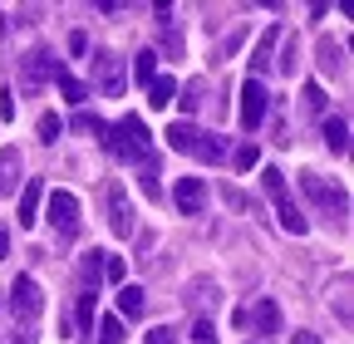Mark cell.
<instances>
[{"instance_id":"obj_20","label":"cell","mask_w":354,"mask_h":344,"mask_svg":"<svg viewBox=\"0 0 354 344\" xmlns=\"http://www.w3.org/2000/svg\"><path fill=\"white\" fill-rule=\"evenodd\" d=\"M55 79H59V94H64L69 104H84V99H88V89H84V84H79V79H74V74H69L64 64L55 69Z\"/></svg>"},{"instance_id":"obj_6","label":"cell","mask_w":354,"mask_h":344,"mask_svg":"<svg viewBox=\"0 0 354 344\" xmlns=\"http://www.w3.org/2000/svg\"><path fill=\"white\" fill-rule=\"evenodd\" d=\"M10 305H15L20 315H30V320L44 310V295H39L35 276H15V285H10Z\"/></svg>"},{"instance_id":"obj_7","label":"cell","mask_w":354,"mask_h":344,"mask_svg":"<svg viewBox=\"0 0 354 344\" xmlns=\"http://www.w3.org/2000/svg\"><path fill=\"white\" fill-rule=\"evenodd\" d=\"M109 227H113V236H133V211H128L123 182H109Z\"/></svg>"},{"instance_id":"obj_22","label":"cell","mask_w":354,"mask_h":344,"mask_svg":"<svg viewBox=\"0 0 354 344\" xmlns=\"http://www.w3.org/2000/svg\"><path fill=\"white\" fill-rule=\"evenodd\" d=\"M177 94H183V99H177V104H183V113H197V108H202V79L183 84V89H177Z\"/></svg>"},{"instance_id":"obj_19","label":"cell","mask_w":354,"mask_h":344,"mask_svg":"<svg viewBox=\"0 0 354 344\" xmlns=\"http://www.w3.org/2000/svg\"><path fill=\"white\" fill-rule=\"evenodd\" d=\"M172 99H177V79H153L148 84V104L153 108H167Z\"/></svg>"},{"instance_id":"obj_13","label":"cell","mask_w":354,"mask_h":344,"mask_svg":"<svg viewBox=\"0 0 354 344\" xmlns=\"http://www.w3.org/2000/svg\"><path fill=\"white\" fill-rule=\"evenodd\" d=\"M187 153H192V157H202V162H221V157H227V143H221L216 133H197Z\"/></svg>"},{"instance_id":"obj_14","label":"cell","mask_w":354,"mask_h":344,"mask_svg":"<svg viewBox=\"0 0 354 344\" xmlns=\"http://www.w3.org/2000/svg\"><path fill=\"white\" fill-rule=\"evenodd\" d=\"M276 45H281V30L271 25V30L261 35V45H256V55H251V79H256L261 69H271V50H276Z\"/></svg>"},{"instance_id":"obj_31","label":"cell","mask_w":354,"mask_h":344,"mask_svg":"<svg viewBox=\"0 0 354 344\" xmlns=\"http://www.w3.org/2000/svg\"><path fill=\"white\" fill-rule=\"evenodd\" d=\"M0 118H6V123L15 118V89H6V94H0Z\"/></svg>"},{"instance_id":"obj_8","label":"cell","mask_w":354,"mask_h":344,"mask_svg":"<svg viewBox=\"0 0 354 344\" xmlns=\"http://www.w3.org/2000/svg\"><path fill=\"white\" fill-rule=\"evenodd\" d=\"M172 202H177V211H183V217H197V211H202V202H207V187H202V178H177V187H172Z\"/></svg>"},{"instance_id":"obj_1","label":"cell","mask_w":354,"mask_h":344,"mask_svg":"<svg viewBox=\"0 0 354 344\" xmlns=\"http://www.w3.org/2000/svg\"><path fill=\"white\" fill-rule=\"evenodd\" d=\"M104 148L113 153V157H123V162H133V157H153L148 153V123L138 118V113H123L113 128H109V133H104Z\"/></svg>"},{"instance_id":"obj_28","label":"cell","mask_w":354,"mask_h":344,"mask_svg":"<svg viewBox=\"0 0 354 344\" xmlns=\"http://www.w3.org/2000/svg\"><path fill=\"white\" fill-rule=\"evenodd\" d=\"M94 315H99V305H94V295H84V300H79V325L88 329V325H94Z\"/></svg>"},{"instance_id":"obj_15","label":"cell","mask_w":354,"mask_h":344,"mask_svg":"<svg viewBox=\"0 0 354 344\" xmlns=\"http://www.w3.org/2000/svg\"><path fill=\"white\" fill-rule=\"evenodd\" d=\"M79 276H84V295H99V280H104V251H88Z\"/></svg>"},{"instance_id":"obj_29","label":"cell","mask_w":354,"mask_h":344,"mask_svg":"<svg viewBox=\"0 0 354 344\" xmlns=\"http://www.w3.org/2000/svg\"><path fill=\"white\" fill-rule=\"evenodd\" d=\"M192 339H197V344H216V329H212V320H197V325H192Z\"/></svg>"},{"instance_id":"obj_10","label":"cell","mask_w":354,"mask_h":344,"mask_svg":"<svg viewBox=\"0 0 354 344\" xmlns=\"http://www.w3.org/2000/svg\"><path fill=\"white\" fill-rule=\"evenodd\" d=\"M246 325H256L261 334H281V305L276 300H256V310H246Z\"/></svg>"},{"instance_id":"obj_26","label":"cell","mask_w":354,"mask_h":344,"mask_svg":"<svg viewBox=\"0 0 354 344\" xmlns=\"http://www.w3.org/2000/svg\"><path fill=\"white\" fill-rule=\"evenodd\" d=\"M123 276H128V266H123V256H109V251H104V280L123 285Z\"/></svg>"},{"instance_id":"obj_24","label":"cell","mask_w":354,"mask_h":344,"mask_svg":"<svg viewBox=\"0 0 354 344\" xmlns=\"http://www.w3.org/2000/svg\"><path fill=\"white\" fill-rule=\"evenodd\" d=\"M153 69H158V55L153 50H143L138 59H133V79H138V84H153Z\"/></svg>"},{"instance_id":"obj_27","label":"cell","mask_w":354,"mask_h":344,"mask_svg":"<svg viewBox=\"0 0 354 344\" xmlns=\"http://www.w3.org/2000/svg\"><path fill=\"white\" fill-rule=\"evenodd\" d=\"M305 108L310 113H325V89H320V84H305Z\"/></svg>"},{"instance_id":"obj_21","label":"cell","mask_w":354,"mask_h":344,"mask_svg":"<svg viewBox=\"0 0 354 344\" xmlns=\"http://www.w3.org/2000/svg\"><path fill=\"white\" fill-rule=\"evenodd\" d=\"M99 344H123V320L118 315H104L99 320Z\"/></svg>"},{"instance_id":"obj_35","label":"cell","mask_w":354,"mask_h":344,"mask_svg":"<svg viewBox=\"0 0 354 344\" xmlns=\"http://www.w3.org/2000/svg\"><path fill=\"white\" fill-rule=\"evenodd\" d=\"M0 256H10V231L0 227Z\"/></svg>"},{"instance_id":"obj_25","label":"cell","mask_w":354,"mask_h":344,"mask_svg":"<svg viewBox=\"0 0 354 344\" xmlns=\"http://www.w3.org/2000/svg\"><path fill=\"white\" fill-rule=\"evenodd\" d=\"M232 162H236V172H251V167L261 162V148H256V143H241V148L232 153Z\"/></svg>"},{"instance_id":"obj_3","label":"cell","mask_w":354,"mask_h":344,"mask_svg":"<svg viewBox=\"0 0 354 344\" xmlns=\"http://www.w3.org/2000/svg\"><path fill=\"white\" fill-rule=\"evenodd\" d=\"M266 104H271L266 84L261 79H246L241 84V128H246V133H256V128L266 123Z\"/></svg>"},{"instance_id":"obj_4","label":"cell","mask_w":354,"mask_h":344,"mask_svg":"<svg viewBox=\"0 0 354 344\" xmlns=\"http://www.w3.org/2000/svg\"><path fill=\"white\" fill-rule=\"evenodd\" d=\"M50 222L59 227V236H74L79 231V202H74V192H64V187L50 192Z\"/></svg>"},{"instance_id":"obj_17","label":"cell","mask_w":354,"mask_h":344,"mask_svg":"<svg viewBox=\"0 0 354 344\" xmlns=\"http://www.w3.org/2000/svg\"><path fill=\"white\" fill-rule=\"evenodd\" d=\"M143 305H148V300H143V290H138V285H118V310H123L128 320H138V315H143Z\"/></svg>"},{"instance_id":"obj_5","label":"cell","mask_w":354,"mask_h":344,"mask_svg":"<svg viewBox=\"0 0 354 344\" xmlns=\"http://www.w3.org/2000/svg\"><path fill=\"white\" fill-rule=\"evenodd\" d=\"M55 69H59V64L50 59V50H30V55L20 59V84H25V89H39Z\"/></svg>"},{"instance_id":"obj_16","label":"cell","mask_w":354,"mask_h":344,"mask_svg":"<svg viewBox=\"0 0 354 344\" xmlns=\"http://www.w3.org/2000/svg\"><path fill=\"white\" fill-rule=\"evenodd\" d=\"M162 138H167V148H172V153H187V148H192V138H197V128L183 118V123H167V133H162Z\"/></svg>"},{"instance_id":"obj_12","label":"cell","mask_w":354,"mask_h":344,"mask_svg":"<svg viewBox=\"0 0 354 344\" xmlns=\"http://www.w3.org/2000/svg\"><path fill=\"white\" fill-rule=\"evenodd\" d=\"M20 182V153L15 148H0V197H10Z\"/></svg>"},{"instance_id":"obj_33","label":"cell","mask_w":354,"mask_h":344,"mask_svg":"<svg viewBox=\"0 0 354 344\" xmlns=\"http://www.w3.org/2000/svg\"><path fill=\"white\" fill-rule=\"evenodd\" d=\"M69 50H74V55H88V35H84V30L69 35Z\"/></svg>"},{"instance_id":"obj_18","label":"cell","mask_w":354,"mask_h":344,"mask_svg":"<svg viewBox=\"0 0 354 344\" xmlns=\"http://www.w3.org/2000/svg\"><path fill=\"white\" fill-rule=\"evenodd\" d=\"M320 133H325V143H330L335 153H344V148H349V123H344L339 113H335V118H325V128H320Z\"/></svg>"},{"instance_id":"obj_30","label":"cell","mask_w":354,"mask_h":344,"mask_svg":"<svg viewBox=\"0 0 354 344\" xmlns=\"http://www.w3.org/2000/svg\"><path fill=\"white\" fill-rule=\"evenodd\" d=\"M172 339H177V334H172L167 325H153V329H148V344H172Z\"/></svg>"},{"instance_id":"obj_32","label":"cell","mask_w":354,"mask_h":344,"mask_svg":"<svg viewBox=\"0 0 354 344\" xmlns=\"http://www.w3.org/2000/svg\"><path fill=\"white\" fill-rule=\"evenodd\" d=\"M335 55H339V50L325 39V45H320V64H325V69H339V59H335Z\"/></svg>"},{"instance_id":"obj_34","label":"cell","mask_w":354,"mask_h":344,"mask_svg":"<svg viewBox=\"0 0 354 344\" xmlns=\"http://www.w3.org/2000/svg\"><path fill=\"white\" fill-rule=\"evenodd\" d=\"M290 344H320V334H310V329H295V334H290Z\"/></svg>"},{"instance_id":"obj_23","label":"cell","mask_w":354,"mask_h":344,"mask_svg":"<svg viewBox=\"0 0 354 344\" xmlns=\"http://www.w3.org/2000/svg\"><path fill=\"white\" fill-rule=\"evenodd\" d=\"M64 133V118L59 113H39V143H55Z\"/></svg>"},{"instance_id":"obj_9","label":"cell","mask_w":354,"mask_h":344,"mask_svg":"<svg viewBox=\"0 0 354 344\" xmlns=\"http://www.w3.org/2000/svg\"><path fill=\"white\" fill-rule=\"evenodd\" d=\"M94 64H99V89H104V99H118L123 94V59L118 55H94Z\"/></svg>"},{"instance_id":"obj_11","label":"cell","mask_w":354,"mask_h":344,"mask_svg":"<svg viewBox=\"0 0 354 344\" xmlns=\"http://www.w3.org/2000/svg\"><path fill=\"white\" fill-rule=\"evenodd\" d=\"M39 197H44V182L35 178V182H25V192H20V227H35L39 222Z\"/></svg>"},{"instance_id":"obj_2","label":"cell","mask_w":354,"mask_h":344,"mask_svg":"<svg viewBox=\"0 0 354 344\" xmlns=\"http://www.w3.org/2000/svg\"><path fill=\"white\" fill-rule=\"evenodd\" d=\"M261 182H266V192H271V202H276V222H281L290 236H305L310 222L300 217V207H295L290 192H286V172H281V167H261Z\"/></svg>"}]
</instances>
